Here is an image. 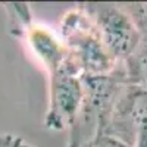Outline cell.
<instances>
[{
  "label": "cell",
  "mask_w": 147,
  "mask_h": 147,
  "mask_svg": "<svg viewBox=\"0 0 147 147\" xmlns=\"http://www.w3.org/2000/svg\"><path fill=\"white\" fill-rule=\"evenodd\" d=\"M59 38L77 63L82 77L105 75L116 68L103 46L93 21L78 5L68 10L60 19Z\"/></svg>",
  "instance_id": "obj_1"
},
{
  "label": "cell",
  "mask_w": 147,
  "mask_h": 147,
  "mask_svg": "<svg viewBox=\"0 0 147 147\" xmlns=\"http://www.w3.org/2000/svg\"><path fill=\"white\" fill-rule=\"evenodd\" d=\"M81 7L90 16L100 40L115 63H124L140 44V31L131 15L119 3L88 2Z\"/></svg>",
  "instance_id": "obj_2"
},
{
  "label": "cell",
  "mask_w": 147,
  "mask_h": 147,
  "mask_svg": "<svg viewBox=\"0 0 147 147\" xmlns=\"http://www.w3.org/2000/svg\"><path fill=\"white\" fill-rule=\"evenodd\" d=\"M84 102L82 75L71 57L69 63L49 75V105L44 127L50 131H69Z\"/></svg>",
  "instance_id": "obj_3"
},
{
  "label": "cell",
  "mask_w": 147,
  "mask_h": 147,
  "mask_svg": "<svg viewBox=\"0 0 147 147\" xmlns=\"http://www.w3.org/2000/svg\"><path fill=\"white\" fill-rule=\"evenodd\" d=\"M147 127V90L127 84L115 102L103 134L134 146L137 132Z\"/></svg>",
  "instance_id": "obj_4"
},
{
  "label": "cell",
  "mask_w": 147,
  "mask_h": 147,
  "mask_svg": "<svg viewBox=\"0 0 147 147\" xmlns=\"http://www.w3.org/2000/svg\"><path fill=\"white\" fill-rule=\"evenodd\" d=\"M22 37L27 40L31 52L46 68L49 75L68 65L71 60V55L68 53L59 35L53 34L49 28L40 24L31 22L24 31Z\"/></svg>",
  "instance_id": "obj_5"
},
{
  "label": "cell",
  "mask_w": 147,
  "mask_h": 147,
  "mask_svg": "<svg viewBox=\"0 0 147 147\" xmlns=\"http://www.w3.org/2000/svg\"><path fill=\"white\" fill-rule=\"evenodd\" d=\"M121 65L124 66L128 84L147 90V31L140 32L137 50Z\"/></svg>",
  "instance_id": "obj_6"
},
{
  "label": "cell",
  "mask_w": 147,
  "mask_h": 147,
  "mask_svg": "<svg viewBox=\"0 0 147 147\" xmlns=\"http://www.w3.org/2000/svg\"><path fill=\"white\" fill-rule=\"evenodd\" d=\"M80 147H131V146H128L127 143H124L116 137L109 136V134H99L91 141Z\"/></svg>",
  "instance_id": "obj_7"
},
{
  "label": "cell",
  "mask_w": 147,
  "mask_h": 147,
  "mask_svg": "<svg viewBox=\"0 0 147 147\" xmlns=\"http://www.w3.org/2000/svg\"><path fill=\"white\" fill-rule=\"evenodd\" d=\"M0 147H35L16 134H0Z\"/></svg>",
  "instance_id": "obj_8"
},
{
  "label": "cell",
  "mask_w": 147,
  "mask_h": 147,
  "mask_svg": "<svg viewBox=\"0 0 147 147\" xmlns=\"http://www.w3.org/2000/svg\"><path fill=\"white\" fill-rule=\"evenodd\" d=\"M132 147H147V127L137 132V138Z\"/></svg>",
  "instance_id": "obj_9"
}]
</instances>
